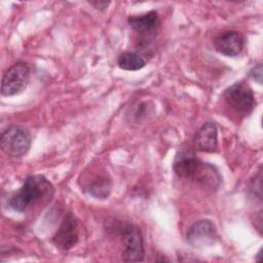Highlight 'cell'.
<instances>
[{"instance_id":"obj_12","label":"cell","mask_w":263,"mask_h":263,"mask_svg":"<svg viewBox=\"0 0 263 263\" xmlns=\"http://www.w3.org/2000/svg\"><path fill=\"white\" fill-rule=\"evenodd\" d=\"M128 25L141 35L152 36L156 34L160 21L157 12L152 10L142 15H133L128 17Z\"/></svg>"},{"instance_id":"obj_15","label":"cell","mask_w":263,"mask_h":263,"mask_svg":"<svg viewBox=\"0 0 263 263\" xmlns=\"http://www.w3.org/2000/svg\"><path fill=\"white\" fill-rule=\"evenodd\" d=\"M89 4L92 5L96 9H100V10H104L106 9L110 2L109 1H99V0H96V1H89Z\"/></svg>"},{"instance_id":"obj_6","label":"cell","mask_w":263,"mask_h":263,"mask_svg":"<svg viewBox=\"0 0 263 263\" xmlns=\"http://www.w3.org/2000/svg\"><path fill=\"white\" fill-rule=\"evenodd\" d=\"M120 235L123 242L122 260L125 262H139L144 259L143 236L139 228L132 224H124L120 228Z\"/></svg>"},{"instance_id":"obj_13","label":"cell","mask_w":263,"mask_h":263,"mask_svg":"<svg viewBox=\"0 0 263 263\" xmlns=\"http://www.w3.org/2000/svg\"><path fill=\"white\" fill-rule=\"evenodd\" d=\"M118 66L127 71H137L145 67L146 61L138 53L132 51H124L118 58Z\"/></svg>"},{"instance_id":"obj_10","label":"cell","mask_w":263,"mask_h":263,"mask_svg":"<svg viewBox=\"0 0 263 263\" xmlns=\"http://www.w3.org/2000/svg\"><path fill=\"white\" fill-rule=\"evenodd\" d=\"M245 44L243 36L237 31H225L219 34L214 40L215 49L227 57L238 55Z\"/></svg>"},{"instance_id":"obj_2","label":"cell","mask_w":263,"mask_h":263,"mask_svg":"<svg viewBox=\"0 0 263 263\" xmlns=\"http://www.w3.org/2000/svg\"><path fill=\"white\" fill-rule=\"evenodd\" d=\"M52 192L53 187L43 176H29L21 189L9 199V206L15 212L23 213L43 197L50 196Z\"/></svg>"},{"instance_id":"obj_5","label":"cell","mask_w":263,"mask_h":263,"mask_svg":"<svg viewBox=\"0 0 263 263\" xmlns=\"http://www.w3.org/2000/svg\"><path fill=\"white\" fill-rule=\"evenodd\" d=\"M30 80V68L26 63L17 62L10 66L2 77L1 95L11 97L22 92Z\"/></svg>"},{"instance_id":"obj_9","label":"cell","mask_w":263,"mask_h":263,"mask_svg":"<svg viewBox=\"0 0 263 263\" xmlns=\"http://www.w3.org/2000/svg\"><path fill=\"white\" fill-rule=\"evenodd\" d=\"M78 237V223L72 214H68L52 237V242L59 249L67 251L76 245Z\"/></svg>"},{"instance_id":"obj_8","label":"cell","mask_w":263,"mask_h":263,"mask_svg":"<svg viewBox=\"0 0 263 263\" xmlns=\"http://www.w3.org/2000/svg\"><path fill=\"white\" fill-rule=\"evenodd\" d=\"M84 181L82 182L84 191L87 192L95 198L105 199L107 198L112 190V182L109 175L102 170L99 172L85 173L83 176Z\"/></svg>"},{"instance_id":"obj_14","label":"cell","mask_w":263,"mask_h":263,"mask_svg":"<svg viewBox=\"0 0 263 263\" xmlns=\"http://www.w3.org/2000/svg\"><path fill=\"white\" fill-rule=\"evenodd\" d=\"M250 76L252 79H254L259 84H261L262 83V65L259 64V65L253 67L250 71Z\"/></svg>"},{"instance_id":"obj_3","label":"cell","mask_w":263,"mask_h":263,"mask_svg":"<svg viewBox=\"0 0 263 263\" xmlns=\"http://www.w3.org/2000/svg\"><path fill=\"white\" fill-rule=\"evenodd\" d=\"M31 134L22 126L12 125L6 128L0 139L2 151L11 157H21L25 155L31 147Z\"/></svg>"},{"instance_id":"obj_4","label":"cell","mask_w":263,"mask_h":263,"mask_svg":"<svg viewBox=\"0 0 263 263\" xmlns=\"http://www.w3.org/2000/svg\"><path fill=\"white\" fill-rule=\"evenodd\" d=\"M227 105L242 114H250L256 105L255 96L251 86L243 82H235L227 87L223 93Z\"/></svg>"},{"instance_id":"obj_11","label":"cell","mask_w":263,"mask_h":263,"mask_svg":"<svg viewBox=\"0 0 263 263\" xmlns=\"http://www.w3.org/2000/svg\"><path fill=\"white\" fill-rule=\"evenodd\" d=\"M193 144L201 152H214L218 147V128L214 122H205L196 133Z\"/></svg>"},{"instance_id":"obj_1","label":"cell","mask_w":263,"mask_h":263,"mask_svg":"<svg viewBox=\"0 0 263 263\" xmlns=\"http://www.w3.org/2000/svg\"><path fill=\"white\" fill-rule=\"evenodd\" d=\"M173 168L178 177L190 180L206 189H217L222 181L216 166L198 159L194 154L187 151L180 152L176 156Z\"/></svg>"},{"instance_id":"obj_7","label":"cell","mask_w":263,"mask_h":263,"mask_svg":"<svg viewBox=\"0 0 263 263\" xmlns=\"http://www.w3.org/2000/svg\"><path fill=\"white\" fill-rule=\"evenodd\" d=\"M187 242L193 248H204L212 246L218 239V232L211 220H199L188 229Z\"/></svg>"}]
</instances>
